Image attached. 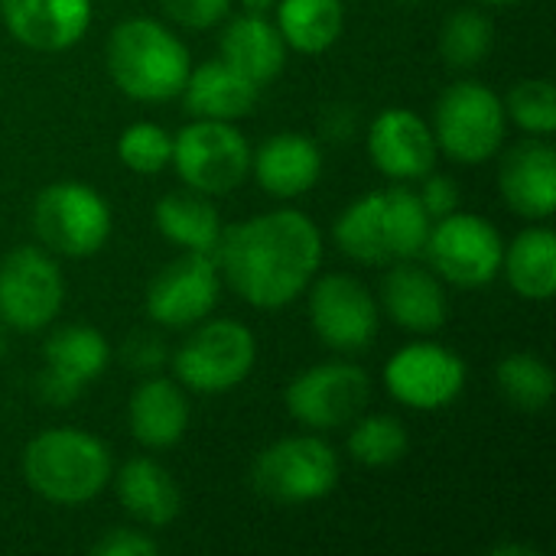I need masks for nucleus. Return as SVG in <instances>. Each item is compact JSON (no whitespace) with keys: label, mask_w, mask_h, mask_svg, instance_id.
<instances>
[{"label":"nucleus","mask_w":556,"mask_h":556,"mask_svg":"<svg viewBox=\"0 0 556 556\" xmlns=\"http://www.w3.org/2000/svg\"><path fill=\"white\" fill-rule=\"evenodd\" d=\"M323 261V238L313 218L293 208L254 215L222 228L215 264L228 287L257 309H280L293 303Z\"/></svg>","instance_id":"1"},{"label":"nucleus","mask_w":556,"mask_h":556,"mask_svg":"<svg viewBox=\"0 0 556 556\" xmlns=\"http://www.w3.org/2000/svg\"><path fill=\"white\" fill-rule=\"evenodd\" d=\"M430 215L410 189H378L352 202L336 222V244L358 264L391 267L424 254Z\"/></svg>","instance_id":"2"},{"label":"nucleus","mask_w":556,"mask_h":556,"mask_svg":"<svg viewBox=\"0 0 556 556\" xmlns=\"http://www.w3.org/2000/svg\"><path fill=\"white\" fill-rule=\"evenodd\" d=\"M108 72L127 98L160 104L182 94L192 59L160 20L134 16L114 26L108 39Z\"/></svg>","instance_id":"3"},{"label":"nucleus","mask_w":556,"mask_h":556,"mask_svg":"<svg viewBox=\"0 0 556 556\" xmlns=\"http://www.w3.org/2000/svg\"><path fill=\"white\" fill-rule=\"evenodd\" d=\"M23 476L52 505H85L111 482V453L85 430H46L26 443Z\"/></svg>","instance_id":"4"},{"label":"nucleus","mask_w":556,"mask_h":556,"mask_svg":"<svg viewBox=\"0 0 556 556\" xmlns=\"http://www.w3.org/2000/svg\"><path fill=\"white\" fill-rule=\"evenodd\" d=\"M508 130L505 101L482 81L450 85L433 111V140L450 160L476 166L492 160Z\"/></svg>","instance_id":"5"},{"label":"nucleus","mask_w":556,"mask_h":556,"mask_svg":"<svg viewBox=\"0 0 556 556\" xmlns=\"http://www.w3.org/2000/svg\"><path fill=\"white\" fill-rule=\"evenodd\" d=\"M169 163L189 189L205 195H228L251 173V147L231 121L195 117L173 137Z\"/></svg>","instance_id":"6"},{"label":"nucleus","mask_w":556,"mask_h":556,"mask_svg":"<svg viewBox=\"0 0 556 556\" xmlns=\"http://www.w3.org/2000/svg\"><path fill=\"white\" fill-rule=\"evenodd\" d=\"M251 482L274 505L319 502L339 482V456L319 437H287L254 459Z\"/></svg>","instance_id":"7"},{"label":"nucleus","mask_w":556,"mask_h":556,"mask_svg":"<svg viewBox=\"0 0 556 556\" xmlns=\"http://www.w3.org/2000/svg\"><path fill=\"white\" fill-rule=\"evenodd\" d=\"M33 231L62 257H88L111 235V208L85 182H52L33 202Z\"/></svg>","instance_id":"8"},{"label":"nucleus","mask_w":556,"mask_h":556,"mask_svg":"<svg viewBox=\"0 0 556 556\" xmlns=\"http://www.w3.org/2000/svg\"><path fill=\"white\" fill-rule=\"evenodd\" d=\"M424 254L430 257L437 277L450 280L453 287L476 290L502 274L505 241L492 222L456 208L453 215L430 225Z\"/></svg>","instance_id":"9"},{"label":"nucleus","mask_w":556,"mask_h":556,"mask_svg":"<svg viewBox=\"0 0 556 556\" xmlns=\"http://www.w3.org/2000/svg\"><path fill=\"white\" fill-rule=\"evenodd\" d=\"M257 358V342L248 326L235 319H212L202 323L173 355L176 378L199 391V394H218L238 388Z\"/></svg>","instance_id":"10"},{"label":"nucleus","mask_w":556,"mask_h":556,"mask_svg":"<svg viewBox=\"0 0 556 556\" xmlns=\"http://www.w3.org/2000/svg\"><path fill=\"white\" fill-rule=\"evenodd\" d=\"M65 300L59 264L42 248H16L0 261V323L16 332L49 326Z\"/></svg>","instance_id":"11"},{"label":"nucleus","mask_w":556,"mask_h":556,"mask_svg":"<svg viewBox=\"0 0 556 556\" xmlns=\"http://www.w3.org/2000/svg\"><path fill=\"white\" fill-rule=\"evenodd\" d=\"M371 397V381L358 365L323 362L296 375L287 388V410L309 430H339L352 424Z\"/></svg>","instance_id":"12"},{"label":"nucleus","mask_w":556,"mask_h":556,"mask_svg":"<svg viewBox=\"0 0 556 556\" xmlns=\"http://www.w3.org/2000/svg\"><path fill=\"white\" fill-rule=\"evenodd\" d=\"M309 323L332 352H365L378 336V306L371 290L349 274H326L309 290Z\"/></svg>","instance_id":"13"},{"label":"nucleus","mask_w":556,"mask_h":556,"mask_svg":"<svg viewBox=\"0 0 556 556\" xmlns=\"http://www.w3.org/2000/svg\"><path fill=\"white\" fill-rule=\"evenodd\" d=\"M384 384L394 401L410 410H443L466 388V365L437 342L404 345L384 365Z\"/></svg>","instance_id":"14"},{"label":"nucleus","mask_w":556,"mask_h":556,"mask_svg":"<svg viewBox=\"0 0 556 556\" xmlns=\"http://www.w3.org/2000/svg\"><path fill=\"white\" fill-rule=\"evenodd\" d=\"M218 303V264L215 254L186 251L173 264H166L150 290H147V313L153 323L169 329H186L202 323Z\"/></svg>","instance_id":"15"},{"label":"nucleus","mask_w":556,"mask_h":556,"mask_svg":"<svg viewBox=\"0 0 556 556\" xmlns=\"http://www.w3.org/2000/svg\"><path fill=\"white\" fill-rule=\"evenodd\" d=\"M368 156L391 179H424L437 166V140L410 108H388L368 134Z\"/></svg>","instance_id":"16"},{"label":"nucleus","mask_w":556,"mask_h":556,"mask_svg":"<svg viewBox=\"0 0 556 556\" xmlns=\"http://www.w3.org/2000/svg\"><path fill=\"white\" fill-rule=\"evenodd\" d=\"M10 36L39 52L75 46L91 26V0H0Z\"/></svg>","instance_id":"17"},{"label":"nucleus","mask_w":556,"mask_h":556,"mask_svg":"<svg viewBox=\"0 0 556 556\" xmlns=\"http://www.w3.org/2000/svg\"><path fill=\"white\" fill-rule=\"evenodd\" d=\"M381 300H384L388 316L401 329L417 332V336L440 332L450 316V303H446V290L440 277L414 261L391 264L381 283Z\"/></svg>","instance_id":"18"},{"label":"nucleus","mask_w":556,"mask_h":556,"mask_svg":"<svg viewBox=\"0 0 556 556\" xmlns=\"http://www.w3.org/2000/svg\"><path fill=\"white\" fill-rule=\"evenodd\" d=\"M498 189L511 212L525 218H551L556 208V150L544 140L511 147L498 169Z\"/></svg>","instance_id":"19"},{"label":"nucleus","mask_w":556,"mask_h":556,"mask_svg":"<svg viewBox=\"0 0 556 556\" xmlns=\"http://www.w3.org/2000/svg\"><path fill=\"white\" fill-rule=\"evenodd\" d=\"M251 169L274 199H296L323 176V153L306 134H274L251 156Z\"/></svg>","instance_id":"20"},{"label":"nucleus","mask_w":556,"mask_h":556,"mask_svg":"<svg viewBox=\"0 0 556 556\" xmlns=\"http://www.w3.org/2000/svg\"><path fill=\"white\" fill-rule=\"evenodd\" d=\"M261 88L231 68L225 59H208L189 72L182 85L186 111L202 121H238L248 117L257 104Z\"/></svg>","instance_id":"21"},{"label":"nucleus","mask_w":556,"mask_h":556,"mask_svg":"<svg viewBox=\"0 0 556 556\" xmlns=\"http://www.w3.org/2000/svg\"><path fill=\"white\" fill-rule=\"evenodd\" d=\"M130 433L147 450H169L189 427V401L179 384L166 378H147L134 388L127 407Z\"/></svg>","instance_id":"22"},{"label":"nucleus","mask_w":556,"mask_h":556,"mask_svg":"<svg viewBox=\"0 0 556 556\" xmlns=\"http://www.w3.org/2000/svg\"><path fill=\"white\" fill-rule=\"evenodd\" d=\"M222 59L261 88L283 72L287 42L267 16L241 13L222 33Z\"/></svg>","instance_id":"23"},{"label":"nucleus","mask_w":556,"mask_h":556,"mask_svg":"<svg viewBox=\"0 0 556 556\" xmlns=\"http://www.w3.org/2000/svg\"><path fill=\"white\" fill-rule=\"evenodd\" d=\"M117 498H121L124 511L147 528L169 525L182 508V495H179V485L173 482V476L147 456L127 459L121 466Z\"/></svg>","instance_id":"24"},{"label":"nucleus","mask_w":556,"mask_h":556,"mask_svg":"<svg viewBox=\"0 0 556 556\" xmlns=\"http://www.w3.org/2000/svg\"><path fill=\"white\" fill-rule=\"evenodd\" d=\"M153 218H156L160 235L179 244L182 251L215 254L218 238H222V218L205 192H195V189L166 192L156 202Z\"/></svg>","instance_id":"25"},{"label":"nucleus","mask_w":556,"mask_h":556,"mask_svg":"<svg viewBox=\"0 0 556 556\" xmlns=\"http://www.w3.org/2000/svg\"><path fill=\"white\" fill-rule=\"evenodd\" d=\"M511 290L525 300H551L556 290V235L551 228L521 231L502 257Z\"/></svg>","instance_id":"26"},{"label":"nucleus","mask_w":556,"mask_h":556,"mask_svg":"<svg viewBox=\"0 0 556 556\" xmlns=\"http://www.w3.org/2000/svg\"><path fill=\"white\" fill-rule=\"evenodd\" d=\"M345 26L342 0H280L277 29L283 42L296 52L316 55L336 46Z\"/></svg>","instance_id":"27"},{"label":"nucleus","mask_w":556,"mask_h":556,"mask_svg":"<svg viewBox=\"0 0 556 556\" xmlns=\"http://www.w3.org/2000/svg\"><path fill=\"white\" fill-rule=\"evenodd\" d=\"M46 368L75 381V384H88L94 381L108 362H111V349L104 342V336L91 326H65L59 332L49 336L46 349H42Z\"/></svg>","instance_id":"28"},{"label":"nucleus","mask_w":556,"mask_h":556,"mask_svg":"<svg viewBox=\"0 0 556 556\" xmlns=\"http://www.w3.org/2000/svg\"><path fill=\"white\" fill-rule=\"evenodd\" d=\"M495 381L502 397L525 414H538L554 401V371L531 352H515L498 362Z\"/></svg>","instance_id":"29"},{"label":"nucleus","mask_w":556,"mask_h":556,"mask_svg":"<svg viewBox=\"0 0 556 556\" xmlns=\"http://www.w3.org/2000/svg\"><path fill=\"white\" fill-rule=\"evenodd\" d=\"M495 42V26L485 13L466 7L446 16L440 33V52L450 68H476L489 59Z\"/></svg>","instance_id":"30"},{"label":"nucleus","mask_w":556,"mask_h":556,"mask_svg":"<svg viewBox=\"0 0 556 556\" xmlns=\"http://www.w3.org/2000/svg\"><path fill=\"white\" fill-rule=\"evenodd\" d=\"M407 446H410V437H407L404 424L388 414L365 417L349 433V456L371 469L401 463L407 456Z\"/></svg>","instance_id":"31"},{"label":"nucleus","mask_w":556,"mask_h":556,"mask_svg":"<svg viewBox=\"0 0 556 556\" xmlns=\"http://www.w3.org/2000/svg\"><path fill=\"white\" fill-rule=\"evenodd\" d=\"M117 156L130 173L156 176L166 169L173 156V137L160 124H150V121L130 124L117 140Z\"/></svg>","instance_id":"32"},{"label":"nucleus","mask_w":556,"mask_h":556,"mask_svg":"<svg viewBox=\"0 0 556 556\" xmlns=\"http://www.w3.org/2000/svg\"><path fill=\"white\" fill-rule=\"evenodd\" d=\"M508 114L518 127L534 137H551L556 130V94L547 78H525L508 91Z\"/></svg>","instance_id":"33"},{"label":"nucleus","mask_w":556,"mask_h":556,"mask_svg":"<svg viewBox=\"0 0 556 556\" xmlns=\"http://www.w3.org/2000/svg\"><path fill=\"white\" fill-rule=\"evenodd\" d=\"M160 3L166 16L186 29H212L231 10V0H160Z\"/></svg>","instance_id":"34"},{"label":"nucleus","mask_w":556,"mask_h":556,"mask_svg":"<svg viewBox=\"0 0 556 556\" xmlns=\"http://www.w3.org/2000/svg\"><path fill=\"white\" fill-rule=\"evenodd\" d=\"M94 556H156L160 544L153 538H147L143 531L134 528H111L104 531L94 544H91Z\"/></svg>","instance_id":"35"},{"label":"nucleus","mask_w":556,"mask_h":556,"mask_svg":"<svg viewBox=\"0 0 556 556\" xmlns=\"http://www.w3.org/2000/svg\"><path fill=\"white\" fill-rule=\"evenodd\" d=\"M417 199H420L424 212L430 215V222H437V218H446V215H453L459 208V186L450 176L427 173L424 189L417 192Z\"/></svg>","instance_id":"36"},{"label":"nucleus","mask_w":556,"mask_h":556,"mask_svg":"<svg viewBox=\"0 0 556 556\" xmlns=\"http://www.w3.org/2000/svg\"><path fill=\"white\" fill-rule=\"evenodd\" d=\"M39 394L52 407H68L81 394V384H75V381H68V378H62V375H55V371L46 368L42 378H39Z\"/></svg>","instance_id":"37"},{"label":"nucleus","mask_w":556,"mask_h":556,"mask_svg":"<svg viewBox=\"0 0 556 556\" xmlns=\"http://www.w3.org/2000/svg\"><path fill=\"white\" fill-rule=\"evenodd\" d=\"M127 358H130V365H134V368H140V371H153V368L163 362V345H160L156 339H150V336H140L137 342H130V345H127Z\"/></svg>","instance_id":"38"},{"label":"nucleus","mask_w":556,"mask_h":556,"mask_svg":"<svg viewBox=\"0 0 556 556\" xmlns=\"http://www.w3.org/2000/svg\"><path fill=\"white\" fill-rule=\"evenodd\" d=\"M492 554L495 556H511V554L534 556V547H531V544H502V547H495Z\"/></svg>","instance_id":"39"},{"label":"nucleus","mask_w":556,"mask_h":556,"mask_svg":"<svg viewBox=\"0 0 556 556\" xmlns=\"http://www.w3.org/2000/svg\"><path fill=\"white\" fill-rule=\"evenodd\" d=\"M277 0H241L244 13H257V16H267V10H274Z\"/></svg>","instance_id":"40"},{"label":"nucleus","mask_w":556,"mask_h":556,"mask_svg":"<svg viewBox=\"0 0 556 556\" xmlns=\"http://www.w3.org/2000/svg\"><path fill=\"white\" fill-rule=\"evenodd\" d=\"M482 3H518V0H482Z\"/></svg>","instance_id":"41"},{"label":"nucleus","mask_w":556,"mask_h":556,"mask_svg":"<svg viewBox=\"0 0 556 556\" xmlns=\"http://www.w3.org/2000/svg\"><path fill=\"white\" fill-rule=\"evenodd\" d=\"M0 355H3V332H0Z\"/></svg>","instance_id":"42"}]
</instances>
